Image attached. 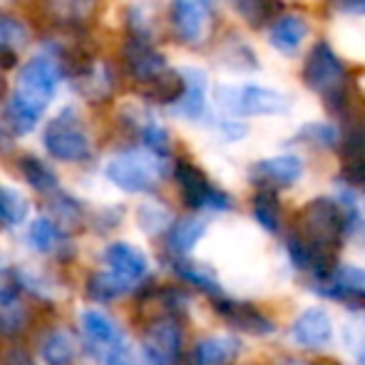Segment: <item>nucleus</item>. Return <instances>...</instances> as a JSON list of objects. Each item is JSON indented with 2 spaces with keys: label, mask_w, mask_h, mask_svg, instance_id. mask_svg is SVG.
I'll return each mask as SVG.
<instances>
[{
  "label": "nucleus",
  "mask_w": 365,
  "mask_h": 365,
  "mask_svg": "<svg viewBox=\"0 0 365 365\" xmlns=\"http://www.w3.org/2000/svg\"><path fill=\"white\" fill-rule=\"evenodd\" d=\"M28 239L35 251H40V254H53V251L60 246V241H63V231H60L50 219H38V221H33V226H30Z\"/></svg>",
  "instance_id": "nucleus-36"
},
{
  "label": "nucleus",
  "mask_w": 365,
  "mask_h": 365,
  "mask_svg": "<svg viewBox=\"0 0 365 365\" xmlns=\"http://www.w3.org/2000/svg\"><path fill=\"white\" fill-rule=\"evenodd\" d=\"M311 35V25L303 15L298 13H284L271 23L269 28V43L281 55H296L306 38Z\"/></svg>",
  "instance_id": "nucleus-18"
},
{
  "label": "nucleus",
  "mask_w": 365,
  "mask_h": 365,
  "mask_svg": "<svg viewBox=\"0 0 365 365\" xmlns=\"http://www.w3.org/2000/svg\"><path fill=\"white\" fill-rule=\"evenodd\" d=\"M343 130L338 149L343 162H365V105L351 107L343 112Z\"/></svg>",
  "instance_id": "nucleus-19"
},
{
  "label": "nucleus",
  "mask_w": 365,
  "mask_h": 365,
  "mask_svg": "<svg viewBox=\"0 0 365 365\" xmlns=\"http://www.w3.org/2000/svg\"><path fill=\"white\" fill-rule=\"evenodd\" d=\"M122 58H125L127 75L137 82V87L152 82L154 77H159L164 70L169 68L167 58H164V55L159 53L152 43H147V40H137V38H127Z\"/></svg>",
  "instance_id": "nucleus-15"
},
{
  "label": "nucleus",
  "mask_w": 365,
  "mask_h": 365,
  "mask_svg": "<svg viewBox=\"0 0 365 365\" xmlns=\"http://www.w3.org/2000/svg\"><path fill=\"white\" fill-rule=\"evenodd\" d=\"M105 174L117 189L127 194H149L159 187L167 174L162 157L147 149H125L107 162Z\"/></svg>",
  "instance_id": "nucleus-4"
},
{
  "label": "nucleus",
  "mask_w": 365,
  "mask_h": 365,
  "mask_svg": "<svg viewBox=\"0 0 365 365\" xmlns=\"http://www.w3.org/2000/svg\"><path fill=\"white\" fill-rule=\"evenodd\" d=\"M296 239L323 254L336 256V251L343 246L348 236L346 229V214L341 204L331 197H316L296 214V224L291 231Z\"/></svg>",
  "instance_id": "nucleus-2"
},
{
  "label": "nucleus",
  "mask_w": 365,
  "mask_h": 365,
  "mask_svg": "<svg viewBox=\"0 0 365 365\" xmlns=\"http://www.w3.org/2000/svg\"><path fill=\"white\" fill-rule=\"evenodd\" d=\"M169 23L179 43L199 48L214 30V0H172Z\"/></svg>",
  "instance_id": "nucleus-8"
},
{
  "label": "nucleus",
  "mask_w": 365,
  "mask_h": 365,
  "mask_svg": "<svg viewBox=\"0 0 365 365\" xmlns=\"http://www.w3.org/2000/svg\"><path fill=\"white\" fill-rule=\"evenodd\" d=\"M276 365H328V363H306V361H298V358H281Z\"/></svg>",
  "instance_id": "nucleus-45"
},
{
  "label": "nucleus",
  "mask_w": 365,
  "mask_h": 365,
  "mask_svg": "<svg viewBox=\"0 0 365 365\" xmlns=\"http://www.w3.org/2000/svg\"><path fill=\"white\" fill-rule=\"evenodd\" d=\"M214 102L229 117H281L291 110V100L264 85H219Z\"/></svg>",
  "instance_id": "nucleus-5"
},
{
  "label": "nucleus",
  "mask_w": 365,
  "mask_h": 365,
  "mask_svg": "<svg viewBox=\"0 0 365 365\" xmlns=\"http://www.w3.org/2000/svg\"><path fill=\"white\" fill-rule=\"evenodd\" d=\"M132 286H127L125 281H120L117 276H112L110 271L107 274H95L90 276L87 281V296L97 303H105V301H112V298H120L125 293H130Z\"/></svg>",
  "instance_id": "nucleus-34"
},
{
  "label": "nucleus",
  "mask_w": 365,
  "mask_h": 365,
  "mask_svg": "<svg viewBox=\"0 0 365 365\" xmlns=\"http://www.w3.org/2000/svg\"><path fill=\"white\" fill-rule=\"evenodd\" d=\"M231 5L239 13V18L254 30L274 23L281 10H284L281 0H231Z\"/></svg>",
  "instance_id": "nucleus-28"
},
{
  "label": "nucleus",
  "mask_w": 365,
  "mask_h": 365,
  "mask_svg": "<svg viewBox=\"0 0 365 365\" xmlns=\"http://www.w3.org/2000/svg\"><path fill=\"white\" fill-rule=\"evenodd\" d=\"M130 125L135 127L137 137H140V142H142V149H147V152L157 154V157H162V159H167L169 154H172V137H169V132L164 130L159 122L135 117Z\"/></svg>",
  "instance_id": "nucleus-29"
},
{
  "label": "nucleus",
  "mask_w": 365,
  "mask_h": 365,
  "mask_svg": "<svg viewBox=\"0 0 365 365\" xmlns=\"http://www.w3.org/2000/svg\"><path fill=\"white\" fill-rule=\"evenodd\" d=\"M60 82H63V70L58 65V58L53 53H40L20 68L18 85H15L10 100L33 112L35 117H40L45 107L55 100Z\"/></svg>",
  "instance_id": "nucleus-3"
},
{
  "label": "nucleus",
  "mask_w": 365,
  "mask_h": 365,
  "mask_svg": "<svg viewBox=\"0 0 365 365\" xmlns=\"http://www.w3.org/2000/svg\"><path fill=\"white\" fill-rule=\"evenodd\" d=\"M174 179H177L182 202L192 212H231L234 209V199L189 159H179L174 164Z\"/></svg>",
  "instance_id": "nucleus-7"
},
{
  "label": "nucleus",
  "mask_w": 365,
  "mask_h": 365,
  "mask_svg": "<svg viewBox=\"0 0 365 365\" xmlns=\"http://www.w3.org/2000/svg\"><path fill=\"white\" fill-rule=\"evenodd\" d=\"M326 5L338 15H353L365 18V0H326Z\"/></svg>",
  "instance_id": "nucleus-42"
},
{
  "label": "nucleus",
  "mask_w": 365,
  "mask_h": 365,
  "mask_svg": "<svg viewBox=\"0 0 365 365\" xmlns=\"http://www.w3.org/2000/svg\"><path fill=\"white\" fill-rule=\"evenodd\" d=\"M50 212H53V219H50V221H53L60 231L73 229V226H77L82 221L80 202H75V199L68 197V194L55 192V197L50 199Z\"/></svg>",
  "instance_id": "nucleus-35"
},
{
  "label": "nucleus",
  "mask_w": 365,
  "mask_h": 365,
  "mask_svg": "<svg viewBox=\"0 0 365 365\" xmlns=\"http://www.w3.org/2000/svg\"><path fill=\"white\" fill-rule=\"evenodd\" d=\"M184 333L174 318H157L142 333V353L149 365H177L182 361Z\"/></svg>",
  "instance_id": "nucleus-10"
},
{
  "label": "nucleus",
  "mask_w": 365,
  "mask_h": 365,
  "mask_svg": "<svg viewBox=\"0 0 365 365\" xmlns=\"http://www.w3.org/2000/svg\"><path fill=\"white\" fill-rule=\"evenodd\" d=\"M303 85L323 100L331 115H343L351 105V75L328 40H318L303 63Z\"/></svg>",
  "instance_id": "nucleus-1"
},
{
  "label": "nucleus",
  "mask_w": 365,
  "mask_h": 365,
  "mask_svg": "<svg viewBox=\"0 0 365 365\" xmlns=\"http://www.w3.org/2000/svg\"><path fill=\"white\" fill-rule=\"evenodd\" d=\"M306 167L298 154H279V157H266L251 164L249 179L259 189H269V192H279V189H289L298 179L303 177Z\"/></svg>",
  "instance_id": "nucleus-12"
},
{
  "label": "nucleus",
  "mask_w": 365,
  "mask_h": 365,
  "mask_svg": "<svg viewBox=\"0 0 365 365\" xmlns=\"http://www.w3.org/2000/svg\"><path fill=\"white\" fill-rule=\"evenodd\" d=\"M80 323H82L87 348L97 358H105V361L115 363L125 353V336H122L120 326L107 313L97 311V308H87V311H82Z\"/></svg>",
  "instance_id": "nucleus-11"
},
{
  "label": "nucleus",
  "mask_w": 365,
  "mask_h": 365,
  "mask_svg": "<svg viewBox=\"0 0 365 365\" xmlns=\"http://www.w3.org/2000/svg\"><path fill=\"white\" fill-rule=\"evenodd\" d=\"M251 212H254L256 224L269 234H279L281 224H284V212H281L279 194L269 192V189H256L254 199H251Z\"/></svg>",
  "instance_id": "nucleus-27"
},
{
  "label": "nucleus",
  "mask_w": 365,
  "mask_h": 365,
  "mask_svg": "<svg viewBox=\"0 0 365 365\" xmlns=\"http://www.w3.org/2000/svg\"><path fill=\"white\" fill-rule=\"evenodd\" d=\"M105 264L110 266V274L117 276L120 281H125L127 286L135 289L149 271V261L145 256V251L137 249V246L127 244V241H117L110 244L102 254Z\"/></svg>",
  "instance_id": "nucleus-16"
},
{
  "label": "nucleus",
  "mask_w": 365,
  "mask_h": 365,
  "mask_svg": "<svg viewBox=\"0 0 365 365\" xmlns=\"http://www.w3.org/2000/svg\"><path fill=\"white\" fill-rule=\"evenodd\" d=\"M241 343L236 338L229 336H212L202 338V341L194 346L192 361L194 365H231L239 358Z\"/></svg>",
  "instance_id": "nucleus-21"
},
{
  "label": "nucleus",
  "mask_w": 365,
  "mask_h": 365,
  "mask_svg": "<svg viewBox=\"0 0 365 365\" xmlns=\"http://www.w3.org/2000/svg\"><path fill=\"white\" fill-rule=\"evenodd\" d=\"M341 182L353 189H365V162H343Z\"/></svg>",
  "instance_id": "nucleus-41"
},
{
  "label": "nucleus",
  "mask_w": 365,
  "mask_h": 365,
  "mask_svg": "<svg viewBox=\"0 0 365 365\" xmlns=\"http://www.w3.org/2000/svg\"><path fill=\"white\" fill-rule=\"evenodd\" d=\"M0 365H35L33 358L28 356L25 351H20V348H15V351H8L3 356V363Z\"/></svg>",
  "instance_id": "nucleus-44"
},
{
  "label": "nucleus",
  "mask_w": 365,
  "mask_h": 365,
  "mask_svg": "<svg viewBox=\"0 0 365 365\" xmlns=\"http://www.w3.org/2000/svg\"><path fill=\"white\" fill-rule=\"evenodd\" d=\"M45 152L58 162H87L92 157V140L75 110H63L43 130Z\"/></svg>",
  "instance_id": "nucleus-6"
},
{
  "label": "nucleus",
  "mask_w": 365,
  "mask_h": 365,
  "mask_svg": "<svg viewBox=\"0 0 365 365\" xmlns=\"http://www.w3.org/2000/svg\"><path fill=\"white\" fill-rule=\"evenodd\" d=\"M219 132L226 137V140H241V137L246 135V127L241 125V122H234V120L229 117V120L219 122Z\"/></svg>",
  "instance_id": "nucleus-43"
},
{
  "label": "nucleus",
  "mask_w": 365,
  "mask_h": 365,
  "mask_svg": "<svg viewBox=\"0 0 365 365\" xmlns=\"http://www.w3.org/2000/svg\"><path fill=\"white\" fill-rule=\"evenodd\" d=\"M221 63L231 70H256L259 68V60H256V53L241 40H229L226 48L221 50Z\"/></svg>",
  "instance_id": "nucleus-37"
},
{
  "label": "nucleus",
  "mask_w": 365,
  "mask_h": 365,
  "mask_svg": "<svg viewBox=\"0 0 365 365\" xmlns=\"http://www.w3.org/2000/svg\"><path fill=\"white\" fill-rule=\"evenodd\" d=\"M28 43V30L13 15H0V48H10L18 53V48Z\"/></svg>",
  "instance_id": "nucleus-38"
},
{
  "label": "nucleus",
  "mask_w": 365,
  "mask_h": 365,
  "mask_svg": "<svg viewBox=\"0 0 365 365\" xmlns=\"http://www.w3.org/2000/svg\"><path fill=\"white\" fill-rule=\"evenodd\" d=\"M207 234V224L199 217H182L172 221L167 229V249L174 254V259H184L187 254H192L194 246L202 241V236Z\"/></svg>",
  "instance_id": "nucleus-20"
},
{
  "label": "nucleus",
  "mask_w": 365,
  "mask_h": 365,
  "mask_svg": "<svg viewBox=\"0 0 365 365\" xmlns=\"http://www.w3.org/2000/svg\"><path fill=\"white\" fill-rule=\"evenodd\" d=\"M289 338L293 346L303 351H323L333 338V321L326 308L311 306L296 316L289 328Z\"/></svg>",
  "instance_id": "nucleus-14"
},
{
  "label": "nucleus",
  "mask_w": 365,
  "mask_h": 365,
  "mask_svg": "<svg viewBox=\"0 0 365 365\" xmlns=\"http://www.w3.org/2000/svg\"><path fill=\"white\" fill-rule=\"evenodd\" d=\"M311 289L328 301L361 311L365 308V269L353 264H336L321 281H311Z\"/></svg>",
  "instance_id": "nucleus-9"
},
{
  "label": "nucleus",
  "mask_w": 365,
  "mask_h": 365,
  "mask_svg": "<svg viewBox=\"0 0 365 365\" xmlns=\"http://www.w3.org/2000/svg\"><path fill=\"white\" fill-rule=\"evenodd\" d=\"M169 224H172V214L162 204H145V207H140V226L147 234L154 236L159 231H167Z\"/></svg>",
  "instance_id": "nucleus-39"
},
{
  "label": "nucleus",
  "mask_w": 365,
  "mask_h": 365,
  "mask_svg": "<svg viewBox=\"0 0 365 365\" xmlns=\"http://www.w3.org/2000/svg\"><path fill=\"white\" fill-rule=\"evenodd\" d=\"M3 140H5V127L0 125V142H3Z\"/></svg>",
  "instance_id": "nucleus-47"
},
{
  "label": "nucleus",
  "mask_w": 365,
  "mask_h": 365,
  "mask_svg": "<svg viewBox=\"0 0 365 365\" xmlns=\"http://www.w3.org/2000/svg\"><path fill=\"white\" fill-rule=\"evenodd\" d=\"M18 169H20V174H23V179L35 192H40V194L58 192V187H60L58 174H55L40 157H35V154H23V157H18Z\"/></svg>",
  "instance_id": "nucleus-26"
},
{
  "label": "nucleus",
  "mask_w": 365,
  "mask_h": 365,
  "mask_svg": "<svg viewBox=\"0 0 365 365\" xmlns=\"http://www.w3.org/2000/svg\"><path fill=\"white\" fill-rule=\"evenodd\" d=\"M30 323V311L13 289H0V333L20 336Z\"/></svg>",
  "instance_id": "nucleus-25"
},
{
  "label": "nucleus",
  "mask_w": 365,
  "mask_h": 365,
  "mask_svg": "<svg viewBox=\"0 0 365 365\" xmlns=\"http://www.w3.org/2000/svg\"><path fill=\"white\" fill-rule=\"evenodd\" d=\"M184 92V77L182 70H172L167 68L159 77H154L152 82L140 87V95L145 97L147 102H154V105H167L174 107L177 100Z\"/></svg>",
  "instance_id": "nucleus-24"
},
{
  "label": "nucleus",
  "mask_w": 365,
  "mask_h": 365,
  "mask_svg": "<svg viewBox=\"0 0 365 365\" xmlns=\"http://www.w3.org/2000/svg\"><path fill=\"white\" fill-rule=\"evenodd\" d=\"M293 142H303V145L318 147V149H336L338 142H341V135L328 122H308V125H303L296 132Z\"/></svg>",
  "instance_id": "nucleus-33"
},
{
  "label": "nucleus",
  "mask_w": 365,
  "mask_h": 365,
  "mask_svg": "<svg viewBox=\"0 0 365 365\" xmlns=\"http://www.w3.org/2000/svg\"><path fill=\"white\" fill-rule=\"evenodd\" d=\"M3 92H5V77L0 73V97H3Z\"/></svg>",
  "instance_id": "nucleus-46"
},
{
  "label": "nucleus",
  "mask_w": 365,
  "mask_h": 365,
  "mask_svg": "<svg viewBox=\"0 0 365 365\" xmlns=\"http://www.w3.org/2000/svg\"><path fill=\"white\" fill-rule=\"evenodd\" d=\"M30 214V204L18 189L0 187V226H20Z\"/></svg>",
  "instance_id": "nucleus-32"
},
{
  "label": "nucleus",
  "mask_w": 365,
  "mask_h": 365,
  "mask_svg": "<svg viewBox=\"0 0 365 365\" xmlns=\"http://www.w3.org/2000/svg\"><path fill=\"white\" fill-rule=\"evenodd\" d=\"M172 269H174V274H177V279H182L184 284L194 286V289L202 291L204 296L214 298V301L224 296V289H221L217 274H214L209 266L199 264V261H189V259H174Z\"/></svg>",
  "instance_id": "nucleus-23"
},
{
  "label": "nucleus",
  "mask_w": 365,
  "mask_h": 365,
  "mask_svg": "<svg viewBox=\"0 0 365 365\" xmlns=\"http://www.w3.org/2000/svg\"><path fill=\"white\" fill-rule=\"evenodd\" d=\"M80 353V343L68 328H53L40 341V356L45 365H73Z\"/></svg>",
  "instance_id": "nucleus-22"
},
{
  "label": "nucleus",
  "mask_w": 365,
  "mask_h": 365,
  "mask_svg": "<svg viewBox=\"0 0 365 365\" xmlns=\"http://www.w3.org/2000/svg\"><path fill=\"white\" fill-rule=\"evenodd\" d=\"M214 308L231 328L236 331L246 333V336H256V338H264L271 336L276 331V323L274 318H269L264 311H261L256 303L249 301H234V298H217L214 301Z\"/></svg>",
  "instance_id": "nucleus-13"
},
{
  "label": "nucleus",
  "mask_w": 365,
  "mask_h": 365,
  "mask_svg": "<svg viewBox=\"0 0 365 365\" xmlns=\"http://www.w3.org/2000/svg\"><path fill=\"white\" fill-rule=\"evenodd\" d=\"M45 8L53 18L65 25H80L95 13L97 0H45Z\"/></svg>",
  "instance_id": "nucleus-31"
},
{
  "label": "nucleus",
  "mask_w": 365,
  "mask_h": 365,
  "mask_svg": "<svg viewBox=\"0 0 365 365\" xmlns=\"http://www.w3.org/2000/svg\"><path fill=\"white\" fill-rule=\"evenodd\" d=\"M184 92L172 107V112L184 120H202L207 115V92H209V77L199 68H184Z\"/></svg>",
  "instance_id": "nucleus-17"
},
{
  "label": "nucleus",
  "mask_w": 365,
  "mask_h": 365,
  "mask_svg": "<svg viewBox=\"0 0 365 365\" xmlns=\"http://www.w3.org/2000/svg\"><path fill=\"white\" fill-rule=\"evenodd\" d=\"M346 346L353 353L358 365H365V321H356L346 326Z\"/></svg>",
  "instance_id": "nucleus-40"
},
{
  "label": "nucleus",
  "mask_w": 365,
  "mask_h": 365,
  "mask_svg": "<svg viewBox=\"0 0 365 365\" xmlns=\"http://www.w3.org/2000/svg\"><path fill=\"white\" fill-rule=\"evenodd\" d=\"M80 90L85 92L87 100L92 102H105L115 92V73L110 70V65L95 63L87 75L80 77Z\"/></svg>",
  "instance_id": "nucleus-30"
}]
</instances>
